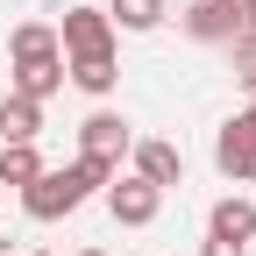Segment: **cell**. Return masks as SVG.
Returning a JSON list of instances; mask_svg holds the SVG:
<instances>
[{
  "instance_id": "4",
  "label": "cell",
  "mask_w": 256,
  "mask_h": 256,
  "mask_svg": "<svg viewBox=\"0 0 256 256\" xmlns=\"http://www.w3.org/2000/svg\"><path fill=\"white\" fill-rule=\"evenodd\" d=\"M214 164H220V178H235V185L256 178V107H242V114L220 121V136H214Z\"/></svg>"
},
{
  "instance_id": "1",
  "label": "cell",
  "mask_w": 256,
  "mask_h": 256,
  "mask_svg": "<svg viewBox=\"0 0 256 256\" xmlns=\"http://www.w3.org/2000/svg\"><path fill=\"white\" fill-rule=\"evenodd\" d=\"M92 192H107V171L78 156V164H64V171H50V164H43L36 178L22 185V206H28V220H64V214H78Z\"/></svg>"
},
{
  "instance_id": "10",
  "label": "cell",
  "mask_w": 256,
  "mask_h": 256,
  "mask_svg": "<svg viewBox=\"0 0 256 256\" xmlns=\"http://www.w3.org/2000/svg\"><path fill=\"white\" fill-rule=\"evenodd\" d=\"M64 86V57H36V64H14L8 92H22V100H50V92Z\"/></svg>"
},
{
  "instance_id": "14",
  "label": "cell",
  "mask_w": 256,
  "mask_h": 256,
  "mask_svg": "<svg viewBox=\"0 0 256 256\" xmlns=\"http://www.w3.org/2000/svg\"><path fill=\"white\" fill-rule=\"evenodd\" d=\"M43 171V156H36V142H0V185H28V178H36Z\"/></svg>"
},
{
  "instance_id": "12",
  "label": "cell",
  "mask_w": 256,
  "mask_h": 256,
  "mask_svg": "<svg viewBox=\"0 0 256 256\" xmlns=\"http://www.w3.org/2000/svg\"><path fill=\"white\" fill-rule=\"evenodd\" d=\"M107 22L128 28V36H150V28L164 22V0H107Z\"/></svg>"
},
{
  "instance_id": "9",
  "label": "cell",
  "mask_w": 256,
  "mask_h": 256,
  "mask_svg": "<svg viewBox=\"0 0 256 256\" xmlns=\"http://www.w3.org/2000/svg\"><path fill=\"white\" fill-rule=\"evenodd\" d=\"M36 136H43V100L8 92V100H0V142H36Z\"/></svg>"
},
{
  "instance_id": "11",
  "label": "cell",
  "mask_w": 256,
  "mask_h": 256,
  "mask_svg": "<svg viewBox=\"0 0 256 256\" xmlns=\"http://www.w3.org/2000/svg\"><path fill=\"white\" fill-rule=\"evenodd\" d=\"M8 57H14V64H36V57H64V50H57V28H50V22H22L14 36H8Z\"/></svg>"
},
{
  "instance_id": "13",
  "label": "cell",
  "mask_w": 256,
  "mask_h": 256,
  "mask_svg": "<svg viewBox=\"0 0 256 256\" xmlns=\"http://www.w3.org/2000/svg\"><path fill=\"white\" fill-rule=\"evenodd\" d=\"M64 78H72L78 92H114L121 64H114V57H72V64H64Z\"/></svg>"
},
{
  "instance_id": "2",
  "label": "cell",
  "mask_w": 256,
  "mask_h": 256,
  "mask_svg": "<svg viewBox=\"0 0 256 256\" xmlns=\"http://www.w3.org/2000/svg\"><path fill=\"white\" fill-rule=\"evenodd\" d=\"M128 150H136V128H128L121 114L100 107V114H86V121H78V156H86V164H100L107 178L121 171V156H128Z\"/></svg>"
},
{
  "instance_id": "8",
  "label": "cell",
  "mask_w": 256,
  "mask_h": 256,
  "mask_svg": "<svg viewBox=\"0 0 256 256\" xmlns=\"http://www.w3.org/2000/svg\"><path fill=\"white\" fill-rule=\"evenodd\" d=\"M206 235L214 242H256V206L242 200V192H228V200H214V214H206Z\"/></svg>"
},
{
  "instance_id": "16",
  "label": "cell",
  "mask_w": 256,
  "mask_h": 256,
  "mask_svg": "<svg viewBox=\"0 0 256 256\" xmlns=\"http://www.w3.org/2000/svg\"><path fill=\"white\" fill-rule=\"evenodd\" d=\"M200 256H249V249H242V242H214V235H206V249H200Z\"/></svg>"
},
{
  "instance_id": "6",
  "label": "cell",
  "mask_w": 256,
  "mask_h": 256,
  "mask_svg": "<svg viewBox=\"0 0 256 256\" xmlns=\"http://www.w3.org/2000/svg\"><path fill=\"white\" fill-rule=\"evenodd\" d=\"M178 28L192 43H235L242 36V8L235 0H192V8L178 14Z\"/></svg>"
},
{
  "instance_id": "5",
  "label": "cell",
  "mask_w": 256,
  "mask_h": 256,
  "mask_svg": "<svg viewBox=\"0 0 256 256\" xmlns=\"http://www.w3.org/2000/svg\"><path fill=\"white\" fill-rule=\"evenodd\" d=\"M156 206H164V192H156L150 178H107V214L121 220V228H150V220H156Z\"/></svg>"
},
{
  "instance_id": "18",
  "label": "cell",
  "mask_w": 256,
  "mask_h": 256,
  "mask_svg": "<svg viewBox=\"0 0 256 256\" xmlns=\"http://www.w3.org/2000/svg\"><path fill=\"white\" fill-rule=\"evenodd\" d=\"M78 256H107V249H78Z\"/></svg>"
},
{
  "instance_id": "19",
  "label": "cell",
  "mask_w": 256,
  "mask_h": 256,
  "mask_svg": "<svg viewBox=\"0 0 256 256\" xmlns=\"http://www.w3.org/2000/svg\"><path fill=\"white\" fill-rule=\"evenodd\" d=\"M28 256H50V249H28Z\"/></svg>"
},
{
  "instance_id": "3",
  "label": "cell",
  "mask_w": 256,
  "mask_h": 256,
  "mask_svg": "<svg viewBox=\"0 0 256 256\" xmlns=\"http://www.w3.org/2000/svg\"><path fill=\"white\" fill-rule=\"evenodd\" d=\"M57 50H64V64H72V57H114V22H107V8H64Z\"/></svg>"
},
{
  "instance_id": "15",
  "label": "cell",
  "mask_w": 256,
  "mask_h": 256,
  "mask_svg": "<svg viewBox=\"0 0 256 256\" xmlns=\"http://www.w3.org/2000/svg\"><path fill=\"white\" fill-rule=\"evenodd\" d=\"M228 50H235V78H242V86L256 92V36H249V28H242V36H235Z\"/></svg>"
},
{
  "instance_id": "7",
  "label": "cell",
  "mask_w": 256,
  "mask_h": 256,
  "mask_svg": "<svg viewBox=\"0 0 256 256\" xmlns=\"http://www.w3.org/2000/svg\"><path fill=\"white\" fill-rule=\"evenodd\" d=\"M128 156H136V178H150L156 192H171V185H185V150L178 142H136V150H128Z\"/></svg>"
},
{
  "instance_id": "17",
  "label": "cell",
  "mask_w": 256,
  "mask_h": 256,
  "mask_svg": "<svg viewBox=\"0 0 256 256\" xmlns=\"http://www.w3.org/2000/svg\"><path fill=\"white\" fill-rule=\"evenodd\" d=\"M235 8H242V28H249V36H256V0H235Z\"/></svg>"
}]
</instances>
